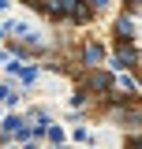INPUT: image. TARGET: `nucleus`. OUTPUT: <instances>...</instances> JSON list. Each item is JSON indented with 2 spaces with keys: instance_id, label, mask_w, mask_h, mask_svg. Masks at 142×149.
Masks as SVG:
<instances>
[{
  "instance_id": "nucleus-1",
  "label": "nucleus",
  "mask_w": 142,
  "mask_h": 149,
  "mask_svg": "<svg viewBox=\"0 0 142 149\" xmlns=\"http://www.w3.org/2000/svg\"><path fill=\"white\" fill-rule=\"evenodd\" d=\"M112 49H116V63H124L142 82V0H127L124 11L116 15V22H112Z\"/></svg>"
}]
</instances>
